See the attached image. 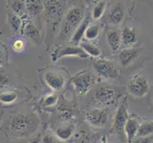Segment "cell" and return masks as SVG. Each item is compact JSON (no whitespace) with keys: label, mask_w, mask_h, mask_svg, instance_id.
Segmentation results:
<instances>
[{"label":"cell","mask_w":153,"mask_h":143,"mask_svg":"<svg viewBox=\"0 0 153 143\" xmlns=\"http://www.w3.org/2000/svg\"><path fill=\"white\" fill-rule=\"evenodd\" d=\"M84 19V12L80 6L71 7L63 17V20L60 25V32L59 36L61 38L67 37L69 35H73V32L79 24Z\"/></svg>","instance_id":"cell-3"},{"label":"cell","mask_w":153,"mask_h":143,"mask_svg":"<svg viewBox=\"0 0 153 143\" xmlns=\"http://www.w3.org/2000/svg\"><path fill=\"white\" fill-rule=\"evenodd\" d=\"M7 6L9 10L16 15L22 17L26 14V2L20 1V0H13V1H7Z\"/></svg>","instance_id":"cell-22"},{"label":"cell","mask_w":153,"mask_h":143,"mask_svg":"<svg viewBox=\"0 0 153 143\" xmlns=\"http://www.w3.org/2000/svg\"><path fill=\"white\" fill-rule=\"evenodd\" d=\"M39 126V119L33 114L17 113L10 116L7 130L16 137H26L35 133Z\"/></svg>","instance_id":"cell-2"},{"label":"cell","mask_w":153,"mask_h":143,"mask_svg":"<svg viewBox=\"0 0 153 143\" xmlns=\"http://www.w3.org/2000/svg\"><path fill=\"white\" fill-rule=\"evenodd\" d=\"M93 67L100 76L106 79L117 78L120 73L112 61L104 58H96L93 60Z\"/></svg>","instance_id":"cell-7"},{"label":"cell","mask_w":153,"mask_h":143,"mask_svg":"<svg viewBox=\"0 0 153 143\" xmlns=\"http://www.w3.org/2000/svg\"><path fill=\"white\" fill-rule=\"evenodd\" d=\"M153 136V120L141 123L137 136Z\"/></svg>","instance_id":"cell-27"},{"label":"cell","mask_w":153,"mask_h":143,"mask_svg":"<svg viewBox=\"0 0 153 143\" xmlns=\"http://www.w3.org/2000/svg\"><path fill=\"white\" fill-rule=\"evenodd\" d=\"M79 47L82 49L85 54L88 56H92L94 58H99L102 55V52H100V48H98L93 43H90L89 41H82L79 44Z\"/></svg>","instance_id":"cell-23"},{"label":"cell","mask_w":153,"mask_h":143,"mask_svg":"<svg viewBox=\"0 0 153 143\" xmlns=\"http://www.w3.org/2000/svg\"><path fill=\"white\" fill-rule=\"evenodd\" d=\"M108 113L104 108H96L85 113V120L95 128H103L107 123Z\"/></svg>","instance_id":"cell-9"},{"label":"cell","mask_w":153,"mask_h":143,"mask_svg":"<svg viewBox=\"0 0 153 143\" xmlns=\"http://www.w3.org/2000/svg\"><path fill=\"white\" fill-rule=\"evenodd\" d=\"M17 99V94L12 90L0 93V102L2 104H13Z\"/></svg>","instance_id":"cell-26"},{"label":"cell","mask_w":153,"mask_h":143,"mask_svg":"<svg viewBox=\"0 0 153 143\" xmlns=\"http://www.w3.org/2000/svg\"><path fill=\"white\" fill-rule=\"evenodd\" d=\"M57 101H59V95L53 93V94H49L45 95L41 100V104L43 107L48 108V107L55 106V105L57 103Z\"/></svg>","instance_id":"cell-28"},{"label":"cell","mask_w":153,"mask_h":143,"mask_svg":"<svg viewBox=\"0 0 153 143\" xmlns=\"http://www.w3.org/2000/svg\"><path fill=\"white\" fill-rule=\"evenodd\" d=\"M126 90L131 97L135 98H142L147 94L149 91V84L145 76L136 74L129 79Z\"/></svg>","instance_id":"cell-6"},{"label":"cell","mask_w":153,"mask_h":143,"mask_svg":"<svg viewBox=\"0 0 153 143\" xmlns=\"http://www.w3.org/2000/svg\"><path fill=\"white\" fill-rule=\"evenodd\" d=\"M106 39L108 42V45L110 47V49L113 52H118L122 47V37L121 33L116 29H111L107 32L106 35Z\"/></svg>","instance_id":"cell-17"},{"label":"cell","mask_w":153,"mask_h":143,"mask_svg":"<svg viewBox=\"0 0 153 143\" xmlns=\"http://www.w3.org/2000/svg\"><path fill=\"white\" fill-rule=\"evenodd\" d=\"M103 143H105V142H103Z\"/></svg>","instance_id":"cell-35"},{"label":"cell","mask_w":153,"mask_h":143,"mask_svg":"<svg viewBox=\"0 0 153 143\" xmlns=\"http://www.w3.org/2000/svg\"><path fill=\"white\" fill-rule=\"evenodd\" d=\"M26 2V13L27 15L33 18L36 17L41 12L44 11V4L42 1H38V0H28Z\"/></svg>","instance_id":"cell-20"},{"label":"cell","mask_w":153,"mask_h":143,"mask_svg":"<svg viewBox=\"0 0 153 143\" xmlns=\"http://www.w3.org/2000/svg\"><path fill=\"white\" fill-rule=\"evenodd\" d=\"M94 76L90 73V71L83 70L72 76L71 83L74 86L76 93L79 95H83L90 91L92 85L94 84Z\"/></svg>","instance_id":"cell-4"},{"label":"cell","mask_w":153,"mask_h":143,"mask_svg":"<svg viewBox=\"0 0 153 143\" xmlns=\"http://www.w3.org/2000/svg\"><path fill=\"white\" fill-rule=\"evenodd\" d=\"M10 82L9 74L5 71L0 69V89H4Z\"/></svg>","instance_id":"cell-31"},{"label":"cell","mask_w":153,"mask_h":143,"mask_svg":"<svg viewBox=\"0 0 153 143\" xmlns=\"http://www.w3.org/2000/svg\"><path fill=\"white\" fill-rule=\"evenodd\" d=\"M90 23H91L90 16H85L82 22L78 26V28L75 30V32H73V35H72V36L70 38L71 45L78 46L79 44H80V43L82 42V38L84 37L85 31H86V29L88 28V26L90 25Z\"/></svg>","instance_id":"cell-14"},{"label":"cell","mask_w":153,"mask_h":143,"mask_svg":"<svg viewBox=\"0 0 153 143\" xmlns=\"http://www.w3.org/2000/svg\"><path fill=\"white\" fill-rule=\"evenodd\" d=\"M100 33V25L99 23H90L88 28L86 29L84 37L87 40H95L99 37Z\"/></svg>","instance_id":"cell-24"},{"label":"cell","mask_w":153,"mask_h":143,"mask_svg":"<svg viewBox=\"0 0 153 143\" xmlns=\"http://www.w3.org/2000/svg\"><path fill=\"white\" fill-rule=\"evenodd\" d=\"M75 130H76L75 124L69 122L64 123L55 129V135L59 139L65 142L68 139H70L71 136H73Z\"/></svg>","instance_id":"cell-16"},{"label":"cell","mask_w":153,"mask_h":143,"mask_svg":"<svg viewBox=\"0 0 153 143\" xmlns=\"http://www.w3.org/2000/svg\"><path fill=\"white\" fill-rule=\"evenodd\" d=\"M45 22H46V40L45 44L49 49L56 31L60 28L64 17V3L56 0L44 1Z\"/></svg>","instance_id":"cell-1"},{"label":"cell","mask_w":153,"mask_h":143,"mask_svg":"<svg viewBox=\"0 0 153 143\" xmlns=\"http://www.w3.org/2000/svg\"><path fill=\"white\" fill-rule=\"evenodd\" d=\"M122 43L124 46H132L137 42L136 32L130 27H126L121 32Z\"/></svg>","instance_id":"cell-21"},{"label":"cell","mask_w":153,"mask_h":143,"mask_svg":"<svg viewBox=\"0 0 153 143\" xmlns=\"http://www.w3.org/2000/svg\"><path fill=\"white\" fill-rule=\"evenodd\" d=\"M7 21L10 30H11L13 33L18 35V33L22 32V28H23V21L20 16L16 15V13H13L9 10L7 13Z\"/></svg>","instance_id":"cell-18"},{"label":"cell","mask_w":153,"mask_h":143,"mask_svg":"<svg viewBox=\"0 0 153 143\" xmlns=\"http://www.w3.org/2000/svg\"><path fill=\"white\" fill-rule=\"evenodd\" d=\"M124 17V9H123V5L122 4H118L116 5L109 13L108 16V21L110 24H112L114 26L120 25Z\"/></svg>","instance_id":"cell-19"},{"label":"cell","mask_w":153,"mask_h":143,"mask_svg":"<svg viewBox=\"0 0 153 143\" xmlns=\"http://www.w3.org/2000/svg\"><path fill=\"white\" fill-rule=\"evenodd\" d=\"M106 4L107 3L105 1H100L95 5L92 10V13H91V17L93 18V20L97 21L102 17L105 9H106Z\"/></svg>","instance_id":"cell-25"},{"label":"cell","mask_w":153,"mask_h":143,"mask_svg":"<svg viewBox=\"0 0 153 143\" xmlns=\"http://www.w3.org/2000/svg\"><path fill=\"white\" fill-rule=\"evenodd\" d=\"M42 143H65L59 139L56 136H53L52 133H45L42 136Z\"/></svg>","instance_id":"cell-29"},{"label":"cell","mask_w":153,"mask_h":143,"mask_svg":"<svg viewBox=\"0 0 153 143\" xmlns=\"http://www.w3.org/2000/svg\"><path fill=\"white\" fill-rule=\"evenodd\" d=\"M43 80L45 84L53 91H60L64 88L67 76L59 69L48 68L43 73Z\"/></svg>","instance_id":"cell-5"},{"label":"cell","mask_w":153,"mask_h":143,"mask_svg":"<svg viewBox=\"0 0 153 143\" xmlns=\"http://www.w3.org/2000/svg\"><path fill=\"white\" fill-rule=\"evenodd\" d=\"M75 143H91V140L85 132H80L76 136Z\"/></svg>","instance_id":"cell-32"},{"label":"cell","mask_w":153,"mask_h":143,"mask_svg":"<svg viewBox=\"0 0 153 143\" xmlns=\"http://www.w3.org/2000/svg\"><path fill=\"white\" fill-rule=\"evenodd\" d=\"M67 56H76L81 59L87 58L88 55L79 46L74 45H59L53 51L51 54V59L53 62L59 60L60 58Z\"/></svg>","instance_id":"cell-8"},{"label":"cell","mask_w":153,"mask_h":143,"mask_svg":"<svg viewBox=\"0 0 153 143\" xmlns=\"http://www.w3.org/2000/svg\"><path fill=\"white\" fill-rule=\"evenodd\" d=\"M2 64V58H1V56H0V66H1Z\"/></svg>","instance_id":"cell-34"},{"label":"cell","mask_w":153,"mask_h":143,"mask_svg":"<svg viewBox=\"0 0 153 143\" xmlns=\"http://www.w3.org/2000/svg\"><path fill=\"white\" fill-rule=\"evenodd\" d=\"M139 55V50L135 48H126L119 52V62L123 67H127Z\"/></svg>","instance_id":"cell-15"},{"label":"cell","mask_w":153,"mask_h":143,"mask_svg":"<svg viewBox=\"0 0 153 143\" xmlns=\"http://www.w3.org/2000/svg\"><path fill=\"white\" fill-rule=\"evenodd\" d=\"M128 118H129V116H128L127 105H126V102H123L119 106L116 116H115V119H114L113 128H114V130L118 133V135H122Z\"/></svg>","instance_id":"cell-12"},{"label":"cell","mask_w":153,"mask_h":143,"mask_svg":"<svg viewBox=\"0 0 153 143\" xmlns=\"http://www.w3.org/2000/svg\"><path fill=\"white\" fill-rule=\"evenodd\" d=\"M117 97L116 90L111 85L102 84L99 86V88L96 90L94 98L97 102L100 104H109L113 102Z\"/></svg>","instance_id":"cell-11"},{"label":"cell","mask_w":153,"mask_h":143,"mask_svg":"<svg viewBox=\"0 0 153 143\" xmlns=\"http://www.w3.org/2000/svg\"><path fill=\"white\" fill-rule=\"evenodd\" d=\"M141 126L140 120L137 117H129L124 126L123 133L126 136L127 143H131L135 137H137L139 128Z\"/></svg>","instance_id":"cell-13"},{"label":"cell","mask_w":153,"mask_h":143,"mask_svg":"<svg viewBox=\"0 0 153 143\" xmlns=\"http://www.w3.org/2000/svg\"><path fill=\"white\" fill-rule=\"evenodd\" d=\"M13 49L14 52H21L25 49V41L20 39V38H17V39L13 40Z\"/></svg>","instance_id":"cell-30"},{"label":"cell","mask_w":153,"mask_h":143,"mask_svg":"<svg viewBox=\"0 0 153 143\" xmlns=\"http://www.w3.org/2000/svg\"><path fill=\"white\" fill-rule=\"evenodd\" d=\"M131 143H153V136H137Z\"/></svg>","instance_id":"cell-33"},{"label":"cell","mask_w":153,"mask_h":143,"mask_svg":"<svg viewBox=\"0 0 153 143\" xmlns=\"http://www.w3.org/2000/svg\"><path fill=\"white\" fill-rule=\"evenodd\" d=\"M23 21V28H22V32L29 40H30L33 45H38L41 42V32L38 30L37 27L33 24L31 21V18L27 15H23L22 17Z\"/></svg>","instance_id":"cell-10"}]
</instances>
